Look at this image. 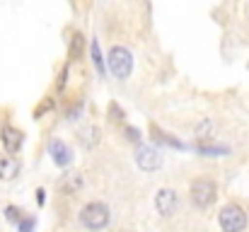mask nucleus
<instances>
[{
    "label": "nucleus",
    "instance_id": "nucleus-3",
    "mask_svg": "<svg viewBox=\"0 0 249 232\" xmlns=\"http://www.w3.org/2000/svg\"><path fill=\"white\" fill-rule=\"evenodd\" d=\"M109 68H111L114 75L121 77V80L128 77L131 71H133V56H131V51L126 46H114L109 51Z\"/></svg>",
    "mask_w": 249,
    "mask_h": 232
},
{
    "label": "nucleus",
    "instance_id": "nucleus-12",
    "mask_svg": "<svg viewBox=\"0 0 249 232\" xmlns=\"http://www.w3.org/2000/svg\"><path fill=\"white\" fill-rule=\"evenodd\" d=\"M198 153L208 155V157H218V155L228 153V148H218V145H206V143H198Z\"/></svg>",
    "mask_w": 249,
    "mask_h": 232
},
{
    "label": "nucleus",
    "instance_id": "nucleus-7",
    "mask_svg": "<svg viewBox=\"0 0 249 232\" xmlns=\"http://www.w3.org/2000/svg\"><path fill=\"white\" fill-rule=\"evenodd\" d=\"M0 141H2L5 150L12 155V153H17V150L22 148L24 136H22V131H17L15 126H2V131H0Z\"/></svg>",
    "mask_w": 249,
    "mask_h": 232
},
{
    "label": "nucleus",
    "instance_id": "nucleus-8",
    "mask_svg": "<svg viewBox=\"0 0 249 232\" xmlns=\"http://www.w3.org/2000/svg\"><path fill=\"white\" fill-rule=\"evenodd\" d=\"M49 153L53 157V162L58 164V167H66V164H71V160H73V153H71V148L63 143V141H53L51 145H49Z\"/></svg>",
    "mask_w": 249,
    "mask_h": 232
},
{
    "label": "nucleus",
    "instance_id": "nucleus-14",
    "mask_svg": "<svg viewBox=\"0 0 249 232\" xmlns=\"http://www.w3.org/2000/svg\"><path fill=\"white\" fill-rule=\"evenodd\" d=\"M211 128H213V121H206V124L196 126V136H211Z\"/></svg>",
    "mask_w": 249,
    "mask_h": 232
},
{
    "label": "nucleus",
    "instance_id": "nucleus-16",
    "mask_svg": "<svg viewBox=\"0 0 249 232\" xmlns=\"http://www.w3.org/2000/svg\"><path fill=\"white\" fill-rule=\"evenodd\" d=\"M19 230H22V232H32V230H34V218H27V220H22Z\"/></svg>",
    "mask_w": 249,
    "mask_h": 232
},
{
    "label": "nucleus",
    "instance_id": "nucleus-13",
    "mask_svg": "<svg viewBox=\"0 0 249 232\" xmlns=\"http://www.w3.org/2000/svg\"><path fill=\"white\" fill-rule=\"evenodd\" d=\"M80 51H83V34H75L73 41H71V58L75 61L80 56Z\"/></svg>",
    "mask_w": 249,
    "mask_h": 232
},
{
    "label": "nucleus",
    "instance_id": "nucleus-15",
    "mask_svg": "<svg viewBox=\"0 0 249 232\" xmlns=\"http://www.w3.org/2000/svg\"><path fill=\"white\" fill-rule=\"evenodd\" d=\"M109 114H111V119H114V121H124V111H119V107H116V104H109Z\"/></svg>",
    "mask_w": 249,
    "mask_h": 232
},
{
    "label": "nucleus",
    "instance_id": "nucleus-6",
    "mask_svg": "<svg viewBox=\"0 0 249 232\" xmlns=\"http://www.w3.org/2000/svg\"><path fill=\"white\" fill-rule=\"evenodd\" d=\"M177 206H179V198H177V194H174L172 189H160V191H158V196H155V208H158V213H160L162 218L174 215V213H177Z\"/></svg>",
    "mask_w": 249,
    "mask_h": 232
},
{
    "label": "nucleus",
    "instance_id": "nucleus-2",
    "mask_svg": "<svg viewBox=\"0 0 249 232\" xmlns=\"http://www.w3.org/2000/svg\"><path fill=\"white\" fill-rule=\"evenodd\" d=\"M218 220H220V230L223 232H242L247 228V213H245V208H240L235 203L225 206L220 211Z\"/></svg>",
    "mask_w": 249,
    "mask_h": 232
},
{
    "label": "nucleus",
    "instance_id": "nucleus-18",
    "mask_svg": "<svg viewBox=\"0 0 249 232\" xmlns=\"http://www.w3.org/2000/svg\"><path fill=\"white\" fill-rule=\"evenodd\" d=\"M44 198H46V196H44V189H39V191H36V201L44 203Z\"/></svg>",
    "mask_w": 249,
    "mask_h": 232
},
{
    "label": "nucleus",
    "instance_id": "nucleus-1",
    "mask_svg": "<svg viewBox=\"0 0 249 232\" xmlns=\"http://www.w3.org/2000/svg\"><path fill=\"white\" fill-rule=\"evenodd\" d=\"M80 223H83L87 230H102V228H107V223H109V208L104 206V203H87L83 208V213H80Z\"/></svg>",
    "mask_w": 249,
    "mask_h": 232
},
{
    "label": "nucleus",
    "instance_id": "nucleus-17",
    "mask_svg": "<svg viewBox=\"0 0 249 232\" xmlns=\"http://www.w3.org/2000/svg\"><path fill=\"white\" fill-rule=\"evenodd\" d=\"M5 213H7V218H10V220H17V218H19V211H17L15 206H7V211H5Z\"/></svg>",
    "mask_w": 249,
    "mask_h": 232
},
{
    "label": "nucleus",
    "instance_id": "nucleus-10",
    "mask_svg": "<svg viewBox=\"0 0 249 232\" xmlns=\"http://www.w3.org/2000/svg\"><path fill=\"white\" fill-rule=\"evenodd\" d=\"M92 61H94V68L99 75H104V61H102V51H99V44L92 41Z\"/></svg>",
    "mask_w": 249,
    "mask_h": 232
},
{
    "label": "nucleus",
    "instance_id": "nucleus-9",
    "mask_svg": "<svg viewBox=\"0 0 249 232\" xmlns=\"http://www.w3.org/2000/svg\"><path fill=\"white\" fill-rule=\"evenodd\" d=\"M19 174V162L12 155H0V181H12Z\"/></svg>",
    "mask_w": 249,
    "mask_h": 232
},
{
    "label": "nucleus",
    "instance_id": "nucleus-11",
    "mask_svg": "<svg viewBox=\"0 0 249 232\" xmlns=\"http://www.w3.org/2000/svg\"><path fill=\"white\" fill-rule=\"evenodd\" d=\"M80 184H83V179H80V177L73 172V174H68V181H66V184H61V189H63L66 194H73V191H75Z\"/></svg>",
    "mask_w": 249,
    "mask_h": 232
},
{
    "label": "nucleus",
    "instance_id": "nucleus-4",
    "mask_svg": "<svg viewBox=\"0 0 249 232\" xmlns=\"http://www.w3.org/2000/svg\"><path fill=\"white\" fill-rule=\"evenodd\" d=\"M215 196H218L215 181H211V179H198V181L191 184V201H194L198 208H208V206L215 201Z\"/></svg>",
    "mask_w": 249,
    "mask_h": 232
},
{
    "label": "nucleus",
    "instance_id": "nucleus-5",
    "mask_svg": "<svg viewBox=\"0 0 249 232\" xmlns=\"http://www.w3.org/2000/svg\"><path fill=\"white\" fill-rule=\"evenodd\" d=\"M136 162H138L141 169L153 172V169H158V167L162 164V155L158 153L155 148H150V145H138V150H136Z\"/></svg>",
    "mask_w": 249,
    "mask_h": 232
}]
</instances>
